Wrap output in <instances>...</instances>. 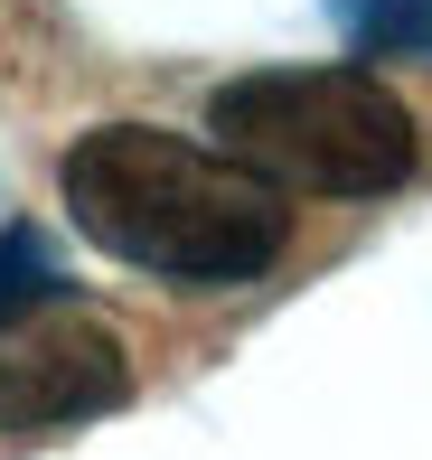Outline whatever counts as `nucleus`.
Listing matches in <instances>:
<instances>
[{"label": "nucleus", "instance_id": "5", "mask_svg": "<svg viewBox=\"0 0 432 460\" xmlns=\"http://www.w3.org/2000/svg\"><path fill=\"white\" fill-rule=\"evenodd\" d=\"M57 254H48V235L38 226H10L0 235V320H19V310H48L57 301Z\"/></svg>", "mask_w": 432, "mask_h": 460}, {"label": "nucleus", "instance_id": "1", "mask_svg": "<svg viewBox=\"0 0 432 460\" xmlns=\"http://www.w3.org/2000/svg\"><path fill=\"white\" fill-rule=\"evenodd\" d=\"M57 198L94 254L179 291L254 282L292 244V207L273 179L244 170L216 141L160 132V122H94L57 160Z\"/></svg>", "mask_w": 432, "mask_h": 460}, {"label": "nucleus", "instance_id": "3", "mask_svg": "<svg viewBox=\"0 0 432 460\" xmlns=\"http://www.w3.org/2000/svg\"><path fill=\"white\" fill-rule=\"evenodd\" d=\"M104 404H122V348L104 329H57V339L19 348L0 367V423L10 432H57V423H85Z\"/></svg>", "mask_w": 432, "mask_h": 460}, {"label": "nucleus", "instance_id": "2", "mask_svg": "<svg viewBox=\"0 0 432 460\" xmlns=\"http://www.w3.org/2000/svg\"><path fill=\"white\" fill-rule=\"evenodd\" d=\"M216 151L263 170L282 198H385L414 179V113L366 66H263L216 85Z\"/></svg>", "mask_w": 432, "mask_h": 460}, {"label": "nucleus", "instance_id": "4", "mask_svg": "<svg viewBox=\"0 0 432 460\" xmlns=\"http://www.w3.org/2000/svg\"><path fill=\"white\" fill-rule=\"evenodd\" d=\"M357 57H432V0H329Z\"/></svg>", "mask_w": 432, "mask_h": 460}]
</instances>
